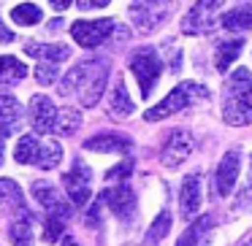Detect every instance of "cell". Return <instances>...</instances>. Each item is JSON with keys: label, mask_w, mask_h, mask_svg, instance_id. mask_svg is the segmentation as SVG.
Masks as SVG:
<instances>
[{"label": "cell", "mask_w": 252, "mask_h": 246, "mask_svg": "<svg viewBox=\"0 0 252 246\" xmlns=\"http://www.w3.org/2000/svg\"><path fill=\"white\" fill-rule=\"evenodd\" d=\"M206 98H209V89L203 87V84H198V82H182L179 87L171 89V92L165 95V98L155 106V109H149L147 114H144V119H147V122L165 119V116L176 114V111L187 109V106L198 103V100H206Z\"/></svg>", "instance_id": "1"}, {"label": "cell", "mask_w": 252, "mask_h": 246, "mask_svg": "<svg viewBox=\"0 0 252 246\" xmlns=\"http://www.w3.org/2000/svg\"><path fill=\"white\" fill-rule=\"evenodd\" d=\"M14 160L19 165H38L44 170H52L63 163L60 143H41L35 136H22L14 146Z\"/></svg>", "instance_id": "2"}, {"label": "cell", "mask_w": 252, "mask_h": 246, "mask_svg": "<svg viewBox=\"0 0 252 246\" xmlns=\"http://www.w3.org/2000/svg\"><path fill=\"white\" fill-rule=\"evenodd\" d=\"M174 11V0H133L130 3V19L138 33H155L163 22H168Z\"/></svg>", "instance_id": "3"}, {"label": "cell", "mask_w": 252, "mask_h": 246, "mask_svg": "<svg viewBox=\"0 0 252 246\" xmlns=\"http://www.w3.org/2000/svg\"><path fill=\"white\" fill-rule=\"evenodd\" d=\"M130 71L136 73L138 87H141V95L149 98L155 89V84L160 82V73H163V60L158 57V52L152 46H138L130 55Z\"/></svg>", "instance_id": "4"}, {"label": "cell", "mask_w": 252, "mask_h": 246, "mask_svg": "<svg viewBox=\"0 0 252 246\" xmlns=\"http://www.w3.org/2000/svg\"><path fill=\"white\" fill-rule=\"evenodd\" d=\"M225 6V0H198L195 6L187 11L185 22H182V27H185V33L190 35H203V33H212L214 27H217L220 22V8Z\"/></svg>", "instance_id": "5"}, {"label": "cell", "mask_w": 252, "mask_h": 246, "mask_svg": "<svg viewBox=\"0 0 252 246\" xmlns=\"http://www.w3.org/2000/svg\"><path fill=\"white\" fill-rule=\"evenodd\" d=\"M63 187H65V192H68L73 206L82 208L84 203L90 200V195H93V170H90V165L82 163V160H76V163L71 165V170L63 173Z\"/></svg>", "instance_id": "6"}, {"label": "cell", "mask_w": 252, "mask_h": 246, "mask_svg": "<svg viewBox=\"0 0 252 246\" xmlns=\"http://www.w3.org/2000/svg\"><path fill=\"white\" fill-rule=\"evenodd\" d=\"M114 19H93V22H76L71 25V35L73 41H76L79 46H84V49H95V46H100L106 38L111 35V30H114Z\"/></svg>", "instance_id": "7"}, {"label": "cell", "mask_w": 252, "mask_h": 246, "mask_svg": "<svg viewBox=\"0 0 252 246\" xmlns=\"http://www.w3.org/2000/svg\"><path fill=\"white\" fill-rule=\"evenodd\" d=\"M103 203L122 219V222H130L136 217V208H138V200H136V192L130 190L127 184H120V187H109L103 192Z\"/></svg>", "instance_id": "8"}, {"label": "cell", "mask_w": 252, "mask_h": 246, "mask_svg": "<svg viewBox=\"0 0 252 246\" xmlns=\"http://www.w3.org/2000/svg\"><path fill=\"white\" fill-rule=\"evenodd\" d=\"M239 168H241V152L239 149H230L225 152V157L220 160L217 173H214V187H217L220 197H228L236 187V179H239Z\"/></svg>", "instance_id": "9"}, {"label": "cell", "mask_w": 252, "mask_h": 246, "mask_svg": "<svg viewBox=\"0 0 252 246\" xmlns=\"http://www.w3.org/2000/svg\"><path fill=\"white\" fill-rule=\"evenodd\" d=\"M55 116H57L55 103L46 95H33V100H30V127L35 130V136L55 133Z\"/></svg>", "instance_id": "10"}, {"label": "cell", "mask_w": 252, "mask_h": 246, "mask_svg": "<svg viewBox=\"0 0 252 246\" xmlns=\"http://www.w3.org/2000/svg\"><path fill=\"white\" fill-rule=\"evenodd\" d=\"M106 79H109V65H106L103 60H95L93 71H90L87 82H84V87L79 89V103L87 106V109H93V106L100 103V95H103L106 89Z\"/></svg>", "instance_id": "11"}, {"label": "cell", "mask_w": 252, "mask_h": 246, "mask_svg": "<svg viewBox=\"0 0 252 246\" xmlns=\"http://www.w3.org/2000/svg\"><path fill=\"white\" fill-rule=\"evenodd\" d=\"M190 152H192V136L185 133V130H174L168 136V141H165L160 160H163L165 168H179V165L187 160Z\"/></svg>", "instance_id": "12"}, {"label": "cell", "mask_w": 252, "mask_h": 246, "mask_svg": "<svg viewBox=\"0 0 252 246\" xmlns=\"http://www.w3.org/2000/svg\"><path fill=\"white\" fill-rule=\"evenodd\" d=\"M201 203H203V176L201 173H190L185 181H182V195H179L182 217L192 219L198 211H201Z\"/></svg>", "instance_id": "13"}, {"label": "cell", "mask_w": 252, "mask_h": 246, "mask_svg": "<svg viewBox=\"0 0 252 246\" xmlns=\"http://www.w3.org/2000/svg\"><path fill=\"white\" fill-rule=\"evenodd\" d=\"M33 197L38 200V206H44L52 217L68 219L71 217V206L60 200V192L52 181H33Z\"/></svg>", "instance_id": "14"}, {"label": "cell", "mask_w": 252, "mask_h": 246, "mask_svg": "<svg viewBox=\"0 0 252 246\" xmlns=\"http://www.w3.org/2000/svg\"><path fill=\"white\" fill-rule=\"evenodd\" d=\"M19 122H22V103L14 95L0 92V138L17 133L22 127Z\"/></svg>", "instance_id": "15"}, {"label": "cell", "mask_w": 252, "mask_h": 246, "mask_svg": "<svg viewBox=\"0 0 252 246\" xmlns=\"http://www.w3.org/2000/svg\"><path fill=\"white\" fill-rule=\"evenodd\" d=\"M225 98H233L239 100L241 106H247V109H252V73L247 71V68H236L233 76H230L228 82V95Z\"/></svg>", "instance_id": "16"}, {"label": "cell", "mask_w": 252, "mask_h": 246, "mask_svg": "<svg viewBox=\"0 0 252 246\" xmlns=\"http://www.w3.org/2000/svg\"><path fill=\"white\" fill-rule=\"evenodd\" d=\"M25 55L35 57L41 62H52V65H60L71 57V46L65 44H25Z\"/></svg>", "instance_id": "17"}, {"label": "cell", "mask_w": 252, "mask_h": 246, "mask_svg": "<svg viewBox=\"0 0 252 246\" xmlns=\"http://www.w3.org/2000/svg\"><path fill=\"white\" fill-rule=\"evenodd\" d=\"M133 141L127 136H120V133H103V136H95L90 138L87 143H84V149H90V152H117V154H125L130 152Z\"/></svg>", "instance_id": "18"}, {"label": "cell", "mask_w": 252, "mask_h": 246, "mask_svg": "<svg viewBox=\"0 0 252 246\" xmlns=\"http://www.w3.org/2000/svg\"><path fill=\"white\" fill-rule=\"evenodd\" d=\"M93 65H95V60H84V62H79L76 68H71V71H68L65 76L60 79V87H57V92H60L63 98H68V95H79V89L84 87V82H87Z\"/></svg>", "instance_id": "19"}, {"label": "cell", "mask_w": 252, "mask_h": 246, "mask_svg": "<svg viewBox=\"0 0 252 246\" xmlns=\"http://www.w3.org/2000/svg\"><path fill=\"white\" fill-rule=\"evenodd\" d=\"M3 211H14L17 217L28 211V208H25L22 190H19L17 181H11V179H0V214Z\"/></svg>", "instance_id": "20"}, {"label": "cell", "mask_w": 252, "mask_h": 246, "mask_svg": "<svg viewBox=\"0 0 252 246\" xmlns=\"http://www.w3.org/2000/svg\"><path fill=\"white\" fill-rule=\"evenodd\" d=\"M214 227L212 217H201L185 230V235L179 238V246H209V230Z\"/></svg>", "instance_id": "21"}, {"label": "cell", "mask_w": 252, "mask_h": 246, "mask_svg": "<svg viewBox=\"0 0 252 246\" xmlns=\"http://www.w3.org/2000/svg\"><path fill=\"white\" fill-rule=\"evenodd\" d=\"M241 46H244V38H225L217 44V52H214V65H217L220 73H225L230 68V62L239 60Z\"/></svg>", "instance_id": "22"}, {"label": "cell", "mask_w": 252, "mask_h": 246, "mask_svg": "<svg viewBox=\"0 0 252 246\" xmlns=\"http://www.w3.org/2000/svg\"><path fill=\"white\" fill-rule=\"evenodd\" d=\"M79 127H82V111L79 109L65 106V109L57 111V116H55V133L57 136H73Z\"/></svg>", "instance_id": "23"}, {"label": "cell", "mask_w": 252, "mask_h": 246, "mask_svg": "<svg viewBox=\"0 0 252 246\" xmlns=\"http://www.w3.org/2000/svg\"><path fill=\"white\" fill-rule=\"evenodd\" d=\"M109 109L114 116H130L133 114V100L130 92H127L125 82H114V89H111V98H109Z\"/></svg>", "instance_id": "24"}, {"label": "cell", "mask_w": 252, "mask_h": 246, "mask_svg": "<svg viewBox=\"0 0 252 246\" xmlns=\"http://www.w3.org/2000/svg\"><path fill=\"white\" fill-rule=\"evenodd\" d=\"M222 119L228 122V125H233V127H244V125H250V122H252V109L241 106L239 100H233V98H225Z\"/></svg>", "instance_id": "25"}, {"label": "cell", "mask_w": 252, "mask_h": 246, "mask_svg": "<svg viewBox=\"0 0 252 246\" xmlns=\"http://www.w3.org/2000/svg\"><path fill=\"white\" fill-rule=\"evenodd\" d=\"M28 76V65L17 57H0V84H14Z\"/></svg>", "instance_id": "26"}, {"label": "cell", "mask_w": 252, "mask_h": 246, "mask_svg": "<svg viewBox=\"0 0 252 246\" xmlns=\"http://www.w3.org/2000/svg\"><path fill=\"white\" fill-rule=\"evenodd\" d=\"M30 241H33V217L25 211L11 224V244L14 246H30Z\"/></svg>", "instance_id": "27"}, {"label": "cell", "mask_w": 252, "mask_h": 246, "mask_svg": "<svg viewBox=\"0 0 252 246\" xmlns=\"http://www.w3.org/2000/svg\"><path fill=\"white\" fill-rule=\"evenodd\" d=\"M41 8L35 6V3H19V6L11 8V19L17 25H22V27H33V25L41 22Z\"/></svg>", "instance_id": "28"}, {"label": "cell", "mask_w": 252, "mask_h": 246, "mask_svg": "<svg viewBox=\"0 0 252 246\" xmlns=\"http://www.w3.org/2000/svg\"><path fill=\"white\" fill-rule=\"evenodd\" d=\"M222 25L228 30H250L252 27V6H239L222 17Z\"/></svg>", "instance_id": "29"}, {"label": "cell", "mask_w": 252, "mask_h": 246, "mask_svg": "<svg viewBox=\"0 0 252 246\" xmlns=\"http://www.w3.org/2000/svg\"><path fill=\"white\" fill-rule=\"evenodd\" d=\"M168 230H171V214H168V211H160L158 219H155V222L149 224V230H147L149 246H155L158 241H163L165 235H168Z\"/></svg>", "instance_id": "30"}, {"label": "cell", "mask_w": 252, "mask_h": 246, "mask_svg": "<svg viewBox=\"0 0 252 246\" xmlns=\"http://www.w3.org/2000/svg\"><path fill=\"white\" fill-rule=\"evenodd\" d=\"M63 230H65V219L49 214L44 222V241L46 244H57V238H63Z\"/></svg>", "instance_id": "31"}, {"label": "cell", "mask_w": 252, "mask_h": 246, "mask_svg": "<svg viewBox=\"0 0 252 246\" xmlns=\"http://www.w3.org/2000/svg\"><path fill=\"white\" fill-rule=\"evenodd\" d=\"M35 82L38 84H55L57 82V65H52V62H41V65H35Z\"/></svg>", "instance_id": "32"}, {"label": "cell", "mask_w": 252, "mask_h": 246, "mask_svg": "<svg viewBox=\"0 0 252 246\" xmlns=\"http://www.w3.org/2000/svg\"><path fill=\"white\" fill-rule=\"evenodd\" d=\"M111 0H76L79 11H95V8H106Z\"/></svg>", "instance_id": "33"}, {"label": "cell", "mask_w": 252, "mask_h": 246, "mask_svg": "<svg viewBox=\"0 0 252 246\" xmlns=\"http://www.w3.org/2000/svg\"><path fill=\"white\" fill-rule=\"evenodd\" d=\"M130 173V163H125V165H114V170H109V173H106V179H125V176Z\"/></svg>", "instance_id": "34"}, {"label": "cell", "mask_w": 252, "mask_h": 246, "mask_svg": "<svg viewBox=\"0 0 252 246\" xmlns=\"http://www.w3.org/2000/svg\"><path fill=\"white\" fill-rule=\"evenodd\" d=\"M11 41H14V33L3 25V19H0V44H11Z\"/></svg>", "instance_id": "35"}, {"label": "cell", "mask_w": 252, "mask_h": 246, "mask_svg": "<svg viewBox=\"0 0 252 246\" xmlns=\"http://www.w3.org/2000/svg\"><path fill=\"white\" fill-rule=\"evenodd\" d=\"M49 3H52V8H55V11H65L73 0H49Z\"/></svg>", "instance_id": "36"}, {"label": "cell", "mask_w": 252, "mask_h": 246, "mask_svg": "<svg viewBox=\"0 0 252 246\" xmlns=\"http://www.w3.org/2000/svg\"><path fill=\"white\" fill-rule=\"evenodd\" d=\"M63 246H79V244H76L73 238H65V244H63Z\"/></svg>", "instance_id": "37"}, {"label": "cell", "mask_w": 252, "mask_h": 246, "mask_svg": "<svg viewBox=\"0 0 252 246\" xmlns=\"http://www.w3.org/2000/svg\"><path fill=\"white\" fill-rule=\"evenodd\" d=\"M0 165H3V141H0Z\"/></svg>", "instance_id": "38"}]
</instances>
